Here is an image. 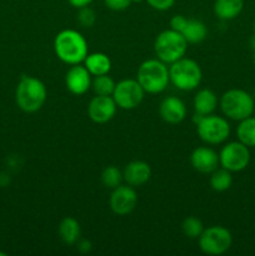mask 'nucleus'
<instances>
[{"mask_svg": "<svg viewBox=\"0 0 255 256\" xmlns=\"http://www.w3.org/2000/svg\"><path fill=\"white\" fill-rule=\"evenodd\" d=\"M132 2H144V0H132Z\"/></svg>", "mask_w": 255, "mask_h": 256, "instance_id": "obj_32", "label": "nucleus"}, {"mask_svg": "<svg viewBox=\"0 0 255 256\" xmlns=\"http://www.w3.org/2000/svg\"><path fill=\"white\" fill-rule=\"evenodd\" d=\"M115 85L116 82L112 76H109V74L98 75L92 80V92H95V95H102V96H112Z\"/></svg>", "mask_w": 255, "mask_h": 256, "instance_id": "obj_24", "label": "nucleus"}, {"mask_svg": "<svg viewBox=\"0 0 255 256\" xmlns=\"http://www.w3.org/2000/svg\"><path fill=\"white\" fill-rule=\"evenodd\" d=\"M124 180L122 172L118 169L114 165L106 166L102 172V182L104 186L109 188V189H115L119 185H122V182Z\"/></svg>", "mask_w": 255, "mask_h": 256, "instance_id": "obj_25", "label": "nucleus"}, {"mask_svg": "<svg viewBox=\"0 0 255 256\" xmlns=\"http://www.w3.org/2000/svg\"><path fill=\"white\" fill-rule=\"evenodd\" d=\"M170 26L175 32H180L188 44H198L206 38V25L202 20L185 18L184 15H175L170 20Z\"/></svg>", "mask_w": 255, "mask_h": 256, "instance_id": "obj_11", "label": "nucleus"}, {"mask_svg": "<svg viewBox=\"0 0 255 256\" xmlns=\"http://www.w3.org/2000/svg\"><path fill=\"white\" fill-rule=\"evenodd\" d=\"M144 89L135 79H125L115 85L112 99L118 108L124 110H132L142 104L144 99Z\"/></svg>", "mask_w": 255, "mask_h": 256, "instance_id": "obj_9", "label": "nucleus"}, {"mask_svg": "<svg viewBox=\"0 0 255 256\" xmlns=\"http://www.w3.org/2000/svg\"><path fill=\"white\" fill-rule=\"evenodd\" d=\"M170 82L182 92H192L202 82V72L195 60L182 58L169 68Z\"/></svg>", "mask_w": 255, "mask_h": 256, "instance_id": "obj_6", "label": "nucleus"}, {"mask_svg": "<svg viewBox=\"0 0 255 256\" xmlns=\"http://www.w3.org/2000/svg\"><path fill=\"white\" fill-rule=\"evenodd\" d=\"M116 108L118 105L112 96L96 95L90 100L89 106H88V115L96 124H105L114 118Z\"/></svg>", "mask_w": 255, "mask_h": 256, "instance_id": "obj_13", "label": "nucleus"}, {"mask_svg": "<svg viewBox=\"0 0 255 256\" xmlns=\"http://www.w3.org/2000/svg\"><path fill=\"white\" fill-rule=\"evenodd\" d=\"M190 162H192V166L196 172H202V174H212L215 169H218L220 164L219 154L215 150H212V148H196L192 152Z\"/></svg>", "mask_w": 255, "mask_h": 256, "instance_id": "obj_15", "label": "nucleus"}, {"mask_svg": "<svg viewBox=\"0 0 255 256\" xmlns=\"http://www.w3.org/2000/svg\"><path fill=\"white\" fill-rule=\"evenodd\" d=\"M254 35H255V22H254Z\"/></svg>", "mask_w": 255, "mask_h": 256, "instance_id": "obj_35", "label": "nucleus"}, {"mask_svg": "<svg viewBox=\"0 0 255 256\" xmlns=\"http://www.w3.org/2000/svg\"><path fill=\"white\" fill-rule=\"evenodd\" d=\"M92 74L84 65H72L65 75L68 90L74 95H82L92 88Z\"/></svg>", "mask_w": 255, "mask_h": 256, "instance_id": "obj_14", "label": "nucleus"}, {"mask_svg": "<svg viewBox=\"0 0 255 256\" xmlns=\"http://www.w3.org/2000/svg\"><path fill=\"white\" fill-rule=\"evenodd\" d=\"M238 139L248 148H255V116L240 120L236 129Z\"/></svg>", "mask_w": 255, "mask_h": 256, "instance_id": "obj_22", "label": "nucleus"}, {"mask_svg": "<svg viewBox=\"0 0 255 256\" xmlns=\"http://www.w3.org/2000/svg\"><path fill=\"white\" fill-rule=\"evenodd\" d=\"M59 236L66 245H74L79 242L80 225L78 220L70 216L64 218L59 224Z\"/></svg>", "mask_w": 255, "mask_h": 256, "instance_id": "obj_21", "label": "nucleus"}, {"mask_svg": "<svg viewBox=\"0 0 255 256\" xmlns=\"http://www.w3.org/2000/svg\"><path fill=\"white\" fill-rule=\"evenodd\" d=\"M182 230L184 235L189 239H199L200 235L204 232V225L202 220L195 216H188L182 224Z\"/></svg>", "mask_w": 255, "mask_h": 256, "instance_id": "obj_26", "label": "nucleus"}, {"mask_svg": "<svg viewBox=\"0 0 255 256\" xmlns=\"http://www.w3.org/2000/svg\"><path fill=\"white\" fill-rule=\"evenodd\" d=\"M219 162L222 168L229 172H242L250 162L249 148L240 142H228L220 152Z\"/></svg>", "mask_w": 255, "mask_h": 256, "instance_id": "obj_10", "label": "nucleus"}, {"mask_svg": "<svg viewBox=\"0 0 255 256\" xmlns=\"http://www.w3.org/2000/svg\"><path fill=\"white\" fill-rule=\"evenodd\" d=\"M78 10H79L76 16L78 22L84 28H92L95 24V22H96V14H95L94 10L89 5L84 8H80Z\"/></svg>", "mask_w": 255, "mask_h": 256, "instance_id": "obj_27", "label": "nucleus"}, {"mask_svg": "<svg viewBox=\"0 0 255 256\" xmlns=\"http://www.w3.org/2000/svg\"><path fill=\"white\" fill-rule=\"evenodd\" d=\"M54 50L56 56L65 64H82L88 55V42L79 32L66 29L55 36Z\"/></svg>", "mask_w": 255, "mask_h": 256, "instance_id": "obj_1", "label": "nucleus"}, {"mask_svg": "<svg viewBox=\"0 0 255 256\" xmlns=\"http://www.w3.org/2000/svg\"><path fill=\"white\" fill-rule=\"evenodd\" d=\"M68 2H69V4L72 5V6L80 9V8L88 6V5L92 4V0H68Z\"/></svg>", "mask_w": 255, "mask_h": 256, "instance_id": "obj_30", "label": "nucleus"}, {"mask_svg": "<svg viewBox=\"0 0 255 256\" xmlns=\"http://www.w3.org/2000/svg\"><path fill=\"white\" fill-rule=\"evenodd\" d=\"M159 112L165 122L179 124L186 116V106L178 96H168L160 104Z\"/></svg>", "mask_w": 255, "mask_h": 256, "instance_id": "obj_16", "label": "nucleus"}, {"mask_svg": "<svg viewBox=\"0 0 255 256\" xmlns=\"http://www.w3.org/2000/svg\"><path fill=\"white\" fill-rule=\"evenodd\" d=\"M254 114H255V109H254Z\"/></svg>", "mask_w": 255, "mask_h": 256, "instance_id": "obj_36", "label": "nucleus"}, {"mask_svg": "<svg viewBox=\"0 0 255 256\" xmlns=\"http://www.w3.org/2000/svg\"><path fill=\"white\" fill-rule=\"evenodd\" d=\"M79 250L80 252H89L90 250V242H86V240H84V242H79Z\"/></svg>", "mask_w": 255, "mask_h": 256, "instance_id": "obj_31", "label": "nucleus"}, {"mask_svg": "<svg viewBox=\"0 0 255 256\" xmlns=\"http://www.w3.org/2000/svg\"><path fill=\"white\" fill-rule=\"evenodd\" d=\"M232 244V232L224 226H210L204 229L199 236V246L206 255H222L230 249Z\"/></svg>", "mask_w": 255, "mask_h": 256, "instance_id": "obj_8", "label": "nucleus"}, {"mask_svg": "<svg viewBox=\"0 0 255 256\" xmlns=\"http://www.w3.org/2000/svg\"><path fill=\"white\" fill-rule=\"evenodd\" d=\"M194 122L200 139L210 145L224 142L230 135V125L228 120L218 115H199L195 112Z\"/></svg>", "mask_w": 255, "mask_h": 256, "instance_id": "obj_7", "label": "nucleus"}, {"mask_svg": "<svg viewBox=\"0 0 255 256\" xmlns=\"http://www.w3.org/2000/svg\"><path fill=\"white\" fill-rule=\"evenodd\" d=\"M244 9V0H215L214 14L222 20H232Z\"/></svg>", "mask_w": 255, "mask_h": 256, "instance_id": "obj_20", "label": "nucleus"}, {"mask_svg": "<svg viewBox=\"0 0 255 256\" xmlns=\"http://www.w3.org/2000/svg\"><path fill=\"white\" fill-rule=\"evenodd\" d=\"M104 4L108 9L114 12H122L132 4V0H104Z\"/></svg>", "mask_w": 255, "mask_h": 256, "instance_id": "obj_28", "label": "nucleus"}, {"mask_svg": "<svg viewBox=\"0 0 255 256\" xmlns=\"http://www.w3.org/2000/svg\"><path fill=\"white\" fill-rule=\"evenodd\" d=\"M222 114L229 119L240 122L254 114L255 102L252 95L242 89H230L222 94L219 102Z\"/></svg>", "mask_w": 255, "mask_h": 256, "instance_id": "obj_4", "label": "nucleus"}, {"mask_svg": "<svg viewBox=\"0 0 255 256\" xmlns=\"http://www.w3.org/2000/svg\"><path fill=\"white\" fill-rule=\"evenodd\" d=\"M46 88L38 78L22 75L15 92L16 104L22 112H35L46 102Z\"/></svg>", "mask_w": 255, "mask_h": 256, "instance_id": "obj_2", "label": "nucleus"}, {"mask_svg": "<svg viewBox=\"0 0 255 256\" xmlns=\"http://www.w3.org/2000/svg\"><path fill=\"white\" fill-rule=\"evenodd\" d=\"M152 9L159 10V12H165L169 10L174 5L175 0H145Z\"/></svg>", "mask_w": 255, "mask_h": 256, "instance_id": "obj_29", "label": "nucleus"}, {"mask_svg": "<svg viewBox=\"0 0 255 256\" xmlns=\"http://www.w3.org/2000/svg\"><path fill=\"white\" fill-rule=\"evenodd\" d=\"M154 50L158 59L165 64H172L185 56L188 42L180 32L170 28L169 30H164L158 35L154 42Z\"/></svg>", "mask_w": 255, "mask_h": 256, "instance_id": "obj_5", "label": "nucleus"}, {"mask_svg": "<svg viewBox=\"0 0 255 256\" xmlns=\"http://www.w3.org/2000/svg\"><path fill=\"white\" fill-rule=\"evenodd\" d=\"M218 96L210 89H202L194 96V110L196 114L210 115L218 106Z\"/></svg>", "mask_w": 255, "mask_h": 256, "instance_id": "obj_19", "label": "nucleus"}, {"mask_svg": "<svg viewBox=\"0 0 255 256\" xmlns=\"http://www.w3.org/2000/svg\"><path fill=\"white\" fill-rule=\"evenodd\" d=\"M232 184V172L224 169H215L212 172V176H210V186L212 188V190L215 192H226Z\"/></svg>", "mask_w": 255, "mask_h": 256, "instance_id": "obj_23", "label": "nucleus"}, {"mask_svg": "<svg viewBox=\"0 0 255 256\" xmlns=\"http://www.w3.org/2000/svg\"><path fill=\"white\" fill-rule=\"evenodd\" d=\"M0 256H5V252H0Z\"/></svg>", "mask_w": 255, "mask_h": 256, "instance_id": "obj_34", "label": "nucleus"}, {"mask_svg": "<svg viewBox=\"0 0 255 256\" xmlns=\"http://www.w3.org/2000/svg\"><path fill=\"white\" fill-rule=\"evenodd\" d=\"M110 209L116 215H128L138 204V194L130 185H119L110 195Z\"/></svg>", "mask_w": 255, "mask_h": 256, "instance_id": "obj_12", "label": "nucleus"}, {"mask_svg": "<svg viewBox=\"0 0 255 256\" xmlns=\"http://www.w3.org/2000/svg\"><path fill=\"white\" fill-rule=\"evenodd\" d=\"M136 80L145 92L159 94L169 85V69L166 64L159 59L145 60L138 69Z\"/></svg>", "mask_w": 255, "mask_h": 256, "instance_id": "obj_3", "label": "nucleus"}, {"mask_svg": "<svg viewBox=\"0 0 255 256\" xmlns=\"http://www.w3.org/2000/svg\"><path fill=\"white\" fill-rule=\"evenodd\" d=\"M122 176L128 185L135 188L142 186L145 182H149L152 178V168L148 162L142 160H135L129 162L122 172Z\"/></svg>", "mask_w": 255, "mask_h": 256, "instance_id": "obj_17", "label": "nucleus"}, {"mask_svg": "<svg viewBox=\"0 0 255 256\" xmlns=\"http://www.w3.org/2000/svg\"><path fill=\"white\" fill-rule=\"evenodd\" d=\"M252 60H254V64H255V48H254V54H252Z\"/></svg>", "mask_w": 255, "mask_h": 256, "instance_id": "obj_33", "label": "nucleus"}, {"mask_svg": "<svg viewBox=\"0 0 255 256\" xmlns=\"http://www.w3.org/2000/svg\"><path fill=\"white\" fill-rule=\"evenodd\" d=\"M82 62H84V66L86 68L88 72L92 74V76L109 74L110 69H112V60L104 52L88 54Z\"/></svg>", "mask_w": 255, "mask_h": 256, "instance_id": "obj_18", "label": "nucleus"}]
</instances>
